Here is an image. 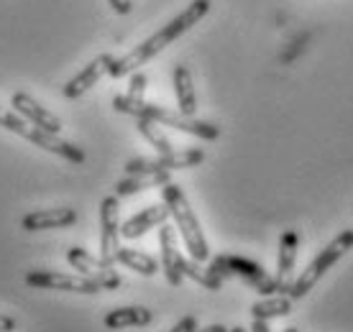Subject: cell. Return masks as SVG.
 I'll list each match as a JSON object with an SVG mask.
<instances>
[{"label": "cell", "mask_w": 353, "mask_h": 332, "mask_svg": "<svg viewBox=\"0 0 353 332\" xmlns=\"http://www.w3.org/2000/svg\"><path fill=\"white\" fill-rule=\"evenodd\" d=\"M208 10H210V0H192L179 16L172 18L167 26L161 28V31H157L151 39H146L143 44H139L136 49L123 54V56H115L113 67H110V77L121 79V77L133 74L141 64L154 59V56H157L159 52H164L169 44H174L179 36H185L194 23H200V21L208 16Z\"/></svg>", "instance_id": "1"}, {"label": "cell", "mask_w": 353, "mask_h": 332, "mask_svg": "<svg viewBox=\"0 0 353 332\" xmlns=\"http://www.w3.org/2000/svg\"><path fill=\"white\" fill-rule=\"evenodd\" d=\"M113 107L118 113H125V115H131V118H149V121L159 123V125L190 133V136H194V138H200V141H215L221 136V128H218L215 123L197 121V118L182 115L179 110H169V107L154 105V103H146V100L131 103V100H125V95H115Z\"/></svg>", "instance_id": "2"}, {"label": "cell", "mask_w": 353, "mask_h": 332, "mask_svg": "<svg viewBox=\"0 0 353 332\" xmlns=\"http://www.w3.org/2000/svg\"><path fill=\"white\" fill-rule=\"evenodd\" d=\"M161 197H164V205L169 207V215L174 220L176 233L185 240V248L190 251V258L205 263L210 258V248H208V240H205V233L200 227V220L194 215V210L190 207V200L185 197L182 187H176L174 182H167L161 187Z\"/></svg>", "instance_id": "3"}, {"label": "cell", "mask_w": 353, "mask_h": 332, "mask_svg": "<svg viewBox=\"0 0 353 332\" xmlns=\"http://www.w3.org/2000/svg\"><path fill=\"white\" fill-rule=\"evenodd\" d=\"M210 269L223 281L225 279H241L243 284L259 291L261 297H272V294H287L290 297V289L292 284H282V281H276V276L272 273H266L256 261H251V258H243V256H215L210 263Z\"/></svg>", "instance_id": "4"}, {"label": "cell", "mask_w": 353, "mask_h": 332, "mask_svg": "<svg viewBox=\"0 0 353 332\" xmlns=\"http://www.w3.org/2000/svg\"><path fill=\"white\" fill-rule=\"evenodd\" d=\"M0 128L16 133V136H21V138L31 141V143L39 146V149L49 151V154H57V156L67 158V161H72V164H85V158H88L80 146H74L72 141H64V138H59V136H52V133L41 131L39 125L28 123L26 118H21L16 110L0 107Z\"/></svg>", "instance_id": "5"}, {"label": "cell", "mask_w": 353, "mask_h": 332, "mask_svg": "<svg viewBox=\"0 0 353 332\" xmlns=\"http://www.w3.org/2000/svg\"><path fill=\"white\" fill-rule=\"evenodd\" d=\"M353 248V230H343L338 238H333L330 243L320 251L318 256H315V261L307 263V269L297 276V279L292 281V289H290V297L292 299H302L305 294H307L310 289L315 287L323 276H325L333 266H336L341 258H343L348 251Z\"/></svg>", "instance_id": "6"}, {"label": "cell", "mask_w": 353, "mask_h": 332, "mask_svg": "<svg viewBox=\"0 0 353 332\" xmlns=\"http://www.w3.org/2000/svg\"><path fill=\"white\" fill-rule=\"evenodd\" d=\"M205 161L203 149H185L159 154V156H139L125 161V174H154V172H176V169H192Z\"/></svg>", "instance_id": "7"}, {"label": "cell", "mask_w": 353, "mask_h": 332, "mask_svg": "<svg viewBox=\"0 0 353 332\" xmlns=\"http://www.w3.org/2000/svg\"><path fill=\"white\" fill-rule=\"evenodd\" d=\"M67 261H70L72 269H77V273L88 276L90 281H95L103 291H113V289L121 287V276L115 273L113 266L105 263L103 258H95V256L88 253L80 245H74V248L67 251Z\"/></svg>", "instance_id": "8"}, {"label": "cell", "mask_w": 353, "mask_h": 332, "mask_svg": "<svg viewBox=\"0 0 353 332\" xmlns=\"http://www.w3.org/2000/svg\"><path fill=\"white\" fill-rule=\"evenodd\" d=\"M121 251V205L110 194L100 202V258L115 266V256Z\"/></svg>", "instance_id": "9"}, {"label": "cell", "mask_w": 353, "mask_h": 332, "mask_svg": "<svg viewBox=\"0 0 353 332\" xmlns=\"http://www.w3.org/2000/svg\"><path fill=\"white\" fill-rule=\"evenodd\" d=\"M26 284L31 289H49V291H72V294H100L103 289L82 273L62 271H28Z\"/></svg>", "instance_id": "10"}, {"label": "cell", "mask_w": 353, "mask_h": 332, "mask_svg": "<svg viewBox=\"0 0 353 332\" xmlns=\"http://www.w3.org/2000/svg\"><path fill=\"white\" fill-rule=\"evenodd\" d=\"M113 61H115L113 54H100V56H95L85 70H80L67 85H64V97H67V100H77V97H82L88 90L95 87L105 74H110Z\"/></svg>", "instance_id": "11"}, {"label": "cell", "mask_w": 353, "mask_h": 332, "mask_svg": "<svg viewBox=\"0 0 353 332\" xmlns=\"http://www.w3.org/2000/svg\"><path fill=\"white\" fill-rule=\"evenodd\" d=\"M159 248H161V271L167 276V281L172 287H182L185 273H182V258L176 248V227L172 225H159Z\"/></svg>", "instance_id": "12"}, {"label": "cell", "mask_w": 353, "mask_h": 332, "mask_svg": "<svg viewBox=\"0 0 353 332\" xmlns=\"http://www.w3.org/2000/svg\"><path fill=\"white\" fill-rule=\"evenodd\" d=\"M10 105H13V110L21 118H26L28 123L39 125L41 131L52 133V136H59V131H62V121L54 113H49L44 105H39L34 97L26 95V92H16V95L10 97Z\"/></svg>", "instance_id": "13"}, {"label": "cell", "mask_w": 353, "mask_h": 332, "mask_svg": "<svg viewBox=\"0 0 353 332\" xmlns=\"http://www.w3.org/2000/svg\"><path fill=\"white\" fill-rule=\"evenodd\" d=\"M169 218H172V215H169V207L164 205V202H159V205H149L146 210L136 212L133 218H128L123 225H121V238H125V240H136V238L146 236L151 227L164 225Z\"/></svg>", "instance_id": "14"}, {"label": "cell", "mask_w": 353, "mask_h": 332, "mask_svg": "<svg viewBox=\"0 0 353 332\" xmlns=\"http://www.w3.org/2000/svg\"><path fill=\"white\" fill-rule=\"evenodd\" d=\"M77 222V212L72 207H49V210H34L21 220V227L28 233L36 230H54V227H72Z\"/></svg>", "instance_id": "15"}, {"label": "cell", "mask_w": 353, "mask_h": 332, "mask_svg": "<svg viewBox=\"0 0 353 332\" xmlns=\"http://www.w3.org/2000/svg\"><path fill=\"white\" fill-rule=\"evenodd\" d=\"M154 315L146 307H118V309H110L103 320L108 330H125V327H146L151 324Z\"/></svg>", "instance_id": "16"}, {"label": "cell", "mask_w": 353, "mask_h": 332, "mask_svg": "<svg viewBox=\"0 0 353 332\" xmlns=\"http://www.w3.org/2000/svg\"><path fill=\"white\" fill-rule=\"evenodd\" d=\"M172 182V172H154V174H125V179L115 184V197H131L154 187H164Z\"/></svg>", "instance_id": "17"}, {"label": "cell", "mask_w": 353, "mask_h": 332, "mask_svg": "<svg viewBox=\"0 0 353 332\" xmlns=\"http://www.w3.org/2000/svg\"><path fill=\"white\" fill-rule=\"evenodd\" d=\"M172 82H174V95H176L179 113L194 118V110H197V97H194L192 74H190V70H187L185 64H176V67H174Z\"/></svg>", "instance_id": "18"}, {"label": "cell", "mask_w": 353, "mask_h": 332, "mask_svg": "<svg viewBox=\"0 0 353 332\" xmlns=\"http://www.w3.org/2000/svg\"><path fill=\"white\" fill-rule=\"evenodd\" d=\"M297 245H300V236L294 230H284L279 238V258H276V281L282 284H292V269L297 263Z\"/></svg>", "instance_id": "19"}, {"label": "cell", "mask_w": 353, "mask_h": 332, "mask_svg": "<svg viewBox=\"0 0 353 332\" xmlns=\"http://www.w3.org/2000/svg\"><path fill=\"white\" fill-rule=\"evenodd\" d=\"M292 312V297L287 294H272L251 304V317L254 320H276V317H287Z\"/></svg>", "instance_id": "20"}, {"label": "cell", "mask_w": 353, "mask_h": 332, "mask_svg": "<svg viewBox=\"0 0 353 332\" xmlns=\"http://www.w3.org/2000/svg\"><path fill=\"white\" fill-rule=\"evenodd\" d=\"M115 263H121L125 269H131V271L141 273V276H154V273L159 271V263L157 258H151L149 253H141V251H136V248H121L118 256H115Z\"/></svg>", "instance_id": "21"}, {"label": "cell", "mask_w": 353, "mask_h": 332, "mask_svg": "<svg viewBox=\"0 0 353 332\" xmlns=\"http://www.w3.org/2000/svg\"><path fill=\"white\" fill-rule=\"evenodd\" d=\"M182 273H185V279H192L194 284H200L203 289H210V291L223 289L221 276L212 271L210 266L203 269V263L194 261V258H182Z\"/></svg>", "instance_id": "22"}, {"label": "cell", "mask_w": 353, "mask_h": 332, "mask_svg": "<svg viewBox=\"0 0 353 332\" xmlns=\"http://www.w3.org/2000/svg\"><path fill=\"white\" fill-rule=\"evenodd\" d=\"M136 128H139V133H141L143 138L149 141V146H154L159 154H172L174 151V143L164 136L159 123L149 121V118H136Z\"/></svg>", "instance_id": "23"}, {"label": "cell", "mask_w": 353, "mask_h": 332, "mask_svg": "<svg viewBox=\"0 0 353 332\" xmlns=\"http://www.w3.org/2000/svg\"><path fill=\"white\" fill-rule=\"evenodd\" d=\"M146 85H149V77H146L143 72L136 70L131 74V82H128V92H125V100H131V103H141L143 92H146Z\"/></svg>", "instance_id": "24"}, {"label": "cell", "mask_w": 353, "mask_h": 332, "mask_svg": "<svg viewBox=\"0 0 353 332\" xmlns=\"http://www.w3.org/2000/svg\"><path fill=\"white\" fill-rule=\"evenodd\" d=\"M194 330H197V320H194L192 315H187V317H182L169 332H194Z\"/></svg>", "instance_id": "25"}, {"label": "cell", "mask_w": 353, "mask_h": 332, "mask_svg": "<svg viewBox=\"0 0 353 332\" xmlns=\"http://www.w3.org/2000/svg\"><path fill=\"white\" fill-rule=\"evenodd\" d=\"M108 3H110V8H113L118 16L131 13V0H108Z\"/></svg>", "instance_id": "26"}, {"label": "cell", "mask_w": 353, "mask_h": 332, "mask_svg": "<svg viewBox=\"0 0 353 332\" xmlns=\"http://www.w3.org/2000/svg\"><path fill=\"white\" fill-rule=\"evenodd\" d=\"M18 327V322L10 315H0V332H13Z\"/></svg>", "instance_id": "27"}, {"label": "cell", "mask_w": 353, "mask_h": 332, "mask_svg": "<svg viewBox=\"0 0 353 332\" xmlns=\"http://www.w3.org/2000/svg\"><path fill=\"white\" fill-rule=\"evenodd\" d=\"M251 332H272V330H269V322H266V320H254V322H251Z\"/></svg>", "instance_id": "28"}, {"label": "cell", "mask_w": 353, "mask_h": 332, "mask_svg": "<svg viewBox=\"0 0 353 332\" xmlns=\"http://www.w3.org/2000/svg\"><path fill=\"white\" fill-rule=\"evenodd\" d=\"M194 332H230L225 324H208V327H197Z\"/></svg>", "instance_id": "29"}, {"label": "cell", "mask_w": 353, "mask_h": 332, "mask_svg": "<svg viewBox=\"0 0 353 332\" xmlns=\"http://www.w3.org/2000/svg\"><path fill=\"white\" fill-rule=\"evenodd\" d=\"M230 332H248L246 327H241V324H236V327H230Z\"/></svg>", "instance_id": "30"}, {"label": "cell", "mask_w": 353, "mask_h": 332, "mask_svg": "<svg viewBox=\"0 0 353 332\" xmlns=\"http://www.w3.org/2000/svg\"><path fill=\"white\" fill-rule=\"evenodd\" d=\"M284 332H300V330H297V327H287Z\"/></svg>", "instance_id": "31"}]
</instances>
